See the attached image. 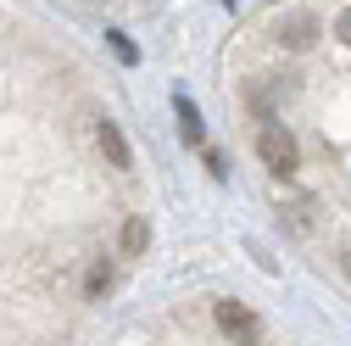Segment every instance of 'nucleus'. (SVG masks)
I'll return each mask as SVG.
<instances>
[{"instance_id": "39448f33", "label": "nucleus", "mask_w": 351, "mask_h": 346, "mask_svg": "<svg viewBox=\"0 0 351 346\" xmlns=\"http://www.w3.org/2000/svg\"><path fill=\"white\" fill-rule=\"evenodd\" d=\"M279 39H285L290 51H306V45L318 39V23H313V17H290V23H279Z\"/></svg>"}, {"instance_id": "0eeeda50", "label": "nucleus", "mask_w": 351, "mask_h": 346, "mask_svg": "<svg viewBox=\"0 0 351 346\" xmlns=\"http://www.w3.org/2000/svg\"><path fill=\"white\" fill-rule=\"evenodd\" d=\"M106 290H112V268L90 263V274H84V296H106Z\"/></svg>"}, {"instance_id": "f03ea898", "label": "nucleus", "mask_w": 351, "mask_h": 346, "mask_svg": "<svg viewBox=\"0 0 351 346\" xmlns=\"http://www.w3.org/2000/svg\"><path fill=\"white\" fill-rule=\"evenodd\" d=\"M212 319H217V330H223L229 341H256V319H251V308H240V301H217Z\"/></svg>"}, {"instance_id": "7ed1b4c3", "label": "nucleus", "mask_w": 351, "mask_h": 346, "mask_svg": "<svg viewBox=\"0 0 351 346\" xmlns=\"http://www.w3.org/2000/svg\"><path fill=\"white\" fill-rule=\"evenodd\" d=\"M95 140H101V157H106L112 168H134V151H128L123 128H117L112 117H101V123H95Z\"/></svg>"}, {"instance_id": "9d476101", "label": "nucleus", "mask_w": 351, "mask_h": 346, "mask_svg": "<svg viewBox=\"0 0 351 346\" xmlns=\"http://www.w3.org/2000/svg\"><path fill=\"white\" fill-rule=\"evenodd\" d=\"M340 268H346V279H351V246H346V251H340Z\"/></svg>"}, {"instance_id": "20e7f679", "label": "nucleus", "mask_w": 351, "mask_h": 346, "mask_svg": "<svg viewBox=\"0 0 351 346\" xmlns=\"http://www.w3.org/2000/svg\"><path fill=\"white\" fill-rule=\"evenodd\" d=\"M173 112H179V135H184V146H201V140H206V123H201V112L190 106V95H173Z\"/></svg>"}, {"instance_id": "f257e3e1", "label": "nucleus", "mask_w": 351, "mask_h": 346, "mask_svg": "<svg viewBox=\"0 0 351 346\" xmlns=\"http://www.w3.org/2000/svg\"><path fill=\"white\" fill-rule=\"evenodd\" d=\"M256 157L268 162V168L279 173V179H285V173H295V168H301V151H295V135H290L285 123H268V128H256Z\"/></svg>"}, {"instance_id": "423d86ee", "label": "nucleus", "mask_w": 351, "mask_h": 346, "mask_svg": "<svg viewBox=\"0 0 351 346\" xmlns=\"http://www.w3.org/2000/svg\"><path fill=\"white\" fill-rule=\"evenodd\" d=\"M145 246H151V224H145V218H128V224H123V251L140 257Z\"/></svg>"}, {"instance_id": "6e6552de", "label": "nucleus", "mask_w": 351, "mask_h": 346, "mask_svg": "<svg viewBox=\"0 0 351 346\" xmlns=\"http://www.w3.org/2000/svg\"><path fill=\"white\" fill-rule=\"evenodd\" d=\"M106 39H112V51H117L123 62H134V45H128V39H123V34H106Z\"/></svg>"}, {"instance_id": "1a4fd4ad", "label": "nucleus", "mask_w": 351, "mask_h": 346, "mask_svg": "<svg viewBox=\"0 0 351 346\" xmlns=\"http://www.w3.org/2000/svg\"><path fill=\"white\" fill-rule=\"evenodd\" d=\"M335 34H340V39H346V45H351V6H346V12L335 17Z\"/></svg>"}]
</instances>
